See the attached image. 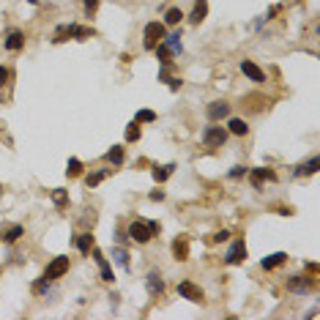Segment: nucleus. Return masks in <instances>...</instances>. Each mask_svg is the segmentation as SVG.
Returning <instances> with one entry per match:
<instances>
[{"label":"nucleus","mask_w":320,"mask_h":320,"mask_svg":"<svg viewBox=\"0 0 320 320\" xmlns=\"http://www.w3.org/2000/svg\"><path fill=\"white\" fill-rule=\"evenodd\" d=\"M107 162H110L112 167H121L123 162H126V151H123L121 145H112V148L107 151Z\"/></svg>","instance_id":"21"},{"label":"nucleus","mask_w":320,"mask_h":320,"mask_svg":"<svg viewBox=\"0 0 320 320\" xmlns=\"http://www.w3.org/2000/svg\"><path fill=\"white\" fill-rule=\"evenodd\" d=\"M244 260H246V244H244V238H236V241L230 244L227 254H224V263L238 266V263H244Z\"/></svg>","instance_id":"5"},{"label":"nucleus","mask_w":320,"mask_h":320,"mask_svg":"<svg viewBox=\"0 0 320 320\" xmlns=\"http://www.w3.org/2000/svg\"><path fill=\"white\" fill-rule=\"evenodd\" d=\"M66 271H69V257H66V254H57V257L52 260V263L47 266L44 276H47L49 282H55V279H61V276L66 274Z\"/></svg>","instance_id":"7"},{"label":"nucleus","mask_w":320,"mask_h":320,"mask_svg":"<svg viewBox=\"0 0 320 320\" xmlns=\"http://www.w3.org/2000/svg\"><path fill=\"white\" fill-rule=\"evenodd\" d=\"M227 134L246 137V134H249V123H246L244 118H230V121H227Z\"/></svg>","instance_id":"18"},{"label":"nucleus","mask_w":320,"mask_h":320,"mask_svg":"<svg viewBox=\"0 0 320 320\" xmlns=\"http://www.w3.org/2000/svg\"><path fill=\"white\" fill-rule=\"evenodd\" d=\"M246 176H249V181H252V186H254V189L263 186V181H274V184H276V172H274V170H268V167H254V170L246 172Z\"/></svg>","instance_id":"8"},{"label":"nucleus","mask_w":320,"mask_h":320,"mask_svg":"<svg viewBox=\"0 0 320 320\" xmlns=\"http://www.w3.org/2000/svg\"><path fill=\"white\" fill-rule=\"evenodd\" d=\"M27 3H33V6H36V3H39V0H27Z\"/></svg>","instance_id":"43"},{"label":"nucleus","mask_w":320,"mask_h":320,"mask_svg":"<svg viewBox=\"0 0 320 320\" xmlns=\"http://www.w3.org/2000/svg\"><path fill=\"white\" fill-rule=\"evenodd\" d=\"M172 257H176L178 263H184L189 257V238L186 236H178L176 241H172Z\"/></svg>","instance_id":"16"},{"label":"nucleus","mask_w":320,"mask_h":320,"mask_svg":"<svg viewBox=\"0 0 320 320\" xmlns=\"http://www.w3.org/2000/svg\"><path fill=\"white\" fill-rule=\"evenodd\" d=\"M241 74L246 79H252V82H266V74L260 71L257 63H252V61H241Z\"/></svg>","instance_id":"12"},{"label":"nucleus","mask_w":320,"mask_h":320,"mask_svg":"<svg viewBox=\"0 0 320 320\" xmlns=\"http://www.w3.org/2000/svg\"><path fill=\"white\" fill-rule=\"evenodd\" d=\"M178 296H181V298H186V301H194V304H200L202 298H206L202 287H197L192 279H184V282H181V285H178Z\"/></svg>","instance_id":"6"},{"label":"nucleus","mask_w":320,"mask_h":320,"mask_svg":"<svg viewBox=\"0 0 320 320\" xmlns=\"http://www.w3.org/2000/svg\"><path fill=\"white\" fill-rule=\"evenodd\" d=\"M132 241H137V244H148L151 238H154V232H151V227H148V222H142V219H137V222H132L129 224V232H126Z\"/></svg>","instance_id":"4"},{"label":"nucleus","mask_w":320,"mask_h":320,"mask_svg":"<svg viewBox=\"0 0 320 320\" xmlns=\"http://www.w3.org/2000/svg\"><path fill=\"white\" fill-rule=\"evenodd\" d=\"M82 172H85V164L79 162L77 156H71L69 164H66V178H77V176H82Z\"/></svg>","instance_id":"24"},{"label":"nucleus","mask_w":320,"mask_h":320,"mask_svg":"<svg viewBox=\"0 0 320 320\" xmlns=\"http://www.w3.org/2000/svg\"><path fill=\"white\" fill-rule=\"evenodd\" d=\"M145 287H148L151 296H164V290H167V285H164V279H162V274H159V271H151L148 276H145Z\"/></svg>","instance_id":"10"},{"label":"nucleus","mask_w":320,"mask_h":320,"mask_svg":"<svg viewBox=\"0 0 320 320\" xmlns=\"http://www.w3.org/2000/svg\"><path fill=\"white\" fill-rule=\"evenodd\" d=\"M172 170H176V164H172V162L170 164H156L154 167V181H156V184H164V181L172 176Z\"/></svg>","instance_id":"22"},{"label":"nucleus","mask_w":320,"mask_h":320,"mask_svg":"<svg viewBox=\"0 0 320 320\" xmlns=\"http://www.w3.org/2000/svg\"><path fill=\"white\" fill-rule=\"evenodd\" d=\"M134 121H137V123H154V121H156V112H154V110H140Z\"/></svg>","instance_id":"32"},{"label":"nucleus","mask_w":320,"mask_h":320,"mask_svg":"<svg viewBox=\"0 0 320 320\" xmlns=\"http://www.w3.org/2000/svg\"><path fill=\"white\" fill-rule=\"evenodd\" d=\"M167 85H170L172 91H181V85H184V79H181V77H170V82H167Z\"/></svg>","instance_id":"39"},{"label":"nucleus","mask_w":320,"mask_h":320,"mask_svg":"<svg viewBox=\"0 0 320 320\" xmlns=\"http://www.w3.org/2000/svg\"><path fill=\"white\" fill-rule=\"evenodd\" d=\"M246 172H249V167H244V164H238V167H232V170L227 172V176H230L232 181H236V178H244V176H246Z\"/></svg>","instance_id":"34"},{"label":"nucleus","mask_w":320,"mask_h":320,"mask_svg":"<svg viewBox=\"0 0 320 320\" xmlns=\"http://www.w3.org/2000/svg\"><path fill=\"white\" fill-rule=\"evenodd\" d=\"M162 41H164V47L170 49L172 55H181V52H184V44H181V33H178V31L167 33V36H164Z\"/></svg>","instance_id":"20"},{"label":"nucleus","mask_w":320,"mask_h":320,"mask_svg":"<svg viewBox=\"0 0 320 320\" xmlns=\"http://www.w3.org/2000/svg\"><path fill=\"white\" fill-rule=\"evenodd\" d=\"M164 36H167V25L164 22H148V25H145V33H142L145 49H154Z\"/></svg>","instance_id":"2"},{"label":"nucleus","mask_w":320,"mask_h":320,"mask_svg":"<svg viewBox=\"0 0 320 320\" xmlns=\"http://www.w3.org/2000/svg\"><path fill=\"white\" fill-rule=\"evenodd\" d=\"M91 36H96L93 27H85V25H61V27H55L52 41H55V44H63V41H69V39H91Z\"/></svg>","instance_id":"1"},{"label":"nucleus","mask_w":320,"mask_h":320,"mask_svg":"<svg viewBox=\"0 0 320 320\" xmlns=\"http://www.w3.org/2000/svg\"><path fill=\"white\" fill-rule=\"evenodd\" d=\"M159 82H170V66H162V71H159Z\"/></svg>","instance_id":"38"},{"label":"nucleus","mask_w":320,"mask_h":320,"mask_svg":"<svg viewBox=\"0 0 320 320\" xmlns=\"http://www.w3.org/2000/svg\"><path fill=\"white\" fill-rule=\"evenodd\" d=\"M71 241H74V246L79 252H91L93 249V236H91V232H79V236L71 238Z\"/></svg>","instance_id":"23"},{"label":"nucleus","mask_w":320,"mask_h":320,"mask_svg":"<svg viewBox=\"0 0 320 320\" xmlns=\"http://www.w3.org/2000/svg\"><path fill=\"white\" fill-rule=\"evenodd\" d=\"M52 200H55V206H57V208H66V206H69V194H66V189H55V192H52Z\"/></svg>","instance_id":"30"},{"label":"nucleus","mask_w":320,"mask_h":320,"mask_svg":"<svg viewBox=\"0 0 320 320\" xmlns=\"http://www.w3.org/2000/svg\"><path fill=\"white\" fill-rule=\"evenodd\" d=\"M285 260H287V254L285 252H274V254H268V257H263V271H274V268H279V266H285Z\"/></svg>","instance_id":"19"},{"label":"nucleus","mask_w":320,"mask_h":320,"mask_svg":"<svg viewBox=\"0 0 320 320\" xmlns=\"http://www.w3.org/2000/svg\"><path fill=\"white\" fill-rule=\"evenodd\" d=\"M22 232H25V227H22V224H14V227H9V230L3 232V241L14 244V241H19V238H22Z\"/></svg>","instance_id":"26"},{"label":"nucleus","mask_w":320,"mask_h":320,"mask_svg":"<svg viewBox=\"0 0 320 320\" xmlns=\"http://www.w3.org/2000/svg\"><path fill=\"white\" fill-rule=\"evenodd\" d=\"M93 260H96V266H99V271H101V279H104L107 285H112V282H115V274H112L110 263H107V257L101 254V249H93Z\"/></svg>","instance_id":"11"},{"label":"nucleus","mask_w":320,"mask_h":320,"mask_svg":"<svg viewBox=\"0 0 320 320\" xmlns=\"http://www.w3.org/2000/svg\"><path fill=\"white\" fill-rule=\"evenodd\" d=\"M9 77H11V71L6 69V66H0V88H3L6 82H9Z\"/></svg>","instance_id":"37"},{"label":"nucleus","mask_w":320,"mask_h":320,"mask_svg":"<svg viewBox=\"0 0 320 320\" xmlns=\"http://www.w3.org/2000/svg\"><path fill=\"white\" fill-rule=\"evenodd\" d=\"M96 9H99V0H85V14H88V17H93Z\"/></svg>","instance_id":"35"},{"label":"nucleus","mask_w":320,"mask_h":320,"mask_svg":"<svg viewBox=\"0 0 320 320\" xmlns=\"http://www.w3.org/2000/svg\"><path fill=\"white\" fill-rule=\"evenodd\" d=\"M181 19H184V11H181V9H170L164 14V25H178Z\"/></svg>","instance_id":"29"},{"label":"nucleus","mask_w":320,"mask_h":320,"mask_svg":"<svg viewBox=\"0 0 320 320\" xmlns=\"http://www.w3.org/2000/svg\"><path fill=\"white\" fill-rule=\"evenodd\" d=\"M49 285H52V282H49L47 276H41V279H36L33 290H36V293H47V290H49Z\"/></svg>","instance_id":"33"},{"label":"nucleus","mask_w":320,"mask_h":320,"mask_svg":"<svg viewBox=\"0 0 320 320\" xmlns=\"http://www.w3.org/2000/svg\"><path fill=\"white\" fill-rule=\"evenodd\" d=\"M317 170H320V156H312L309 162L293 167V176H315Z\"/></svg>","instance_id":"17"},{"label":"nucleus","mask_w":320,"mask_h":320,"mask_svg":"<svg viewBox=\"0 0 320 320\" xmlns=\"http://www.w3.org/2000/svg\"><path fill=\"white\" fill-rule=\"evenodd\" d=\"M206 17H208V0H194L192 14H189V22H192V25H200Z\"/></svg>","instance_id":"14"},{"label":"nucleus","mask_w":320,"mask_h":320,"mask_svg":"<svg viewBox=\"0 0 320 320\" xmlns=\"http://www.w3.org/2000/svg\"><path fill=\"white\" fill-rule=\"evenodd\" d=\"M208 118L211 121L230 118V104H227V101H214V104H208Z\"/></svg>","instance_id":"15"},{"label":"nucleus","mask_w":320,"mask_h":320,"mask_svg":"<svg viewBox=\"0 0 320 320\" xmlns=\"http://www.w3.org/2000/svg\"><path fill=\"white\" fill-rule=\"evenodd\" d=\"M279 11H282V6H271V9H268V14H266V19H274Z\"/></svg>","instance_id":"41"},{"label":"nucleus","mask_w":320,"mask_h":320,"mask_svg":"<svg viewBox=\"0 0 320 320\" xmlns=\"http://www.w3.org/2000/svg\"><path fill=\"white\" fill-rule=\"evenodd\" d=\"M312 287H315V279H309V276H290L287 279L290 293H309Z\"/></svg>","instance_id":"9"},{"label":"nucleus","mask_w":320,"mask_h":320,"mask_svg":"<svg viewBox=\"0 0 320 320\" xmlns=\"http://www.w3.org/2000/svg\"><path fill=\"white\" fill-rule=\"evenodd\" d=\"M115 263H118L121 268H123V271H126V268H129V252L126 249H123V246H115Z\"/></svg>","instance_id":"28"},{"label":"nucleus","mask_w":320,"mask_h":320,"mask_svg":"<svg viewBox=\"0 0 320 320\" xmlns=\"http://www.w3.org/2000/svg\"><path fill=\"white\" fill-rule=\"evenodd\" d=\"M151 200H154V202H162V200H164V192H162V189H154V192H151Z\"/></svg>","instance_id":"40"},{"label":"nucleus","mask_w":320,"mask_h":320,"mask_svg":"<svg viewBox=\"0 0 320 320\" xmlns=\"http://www.w3.org/2000/svg\"><path fill=\"white\" fill-rule=\"evenodd\" d=\"M137 140H140V123H129V126H126V142H137Z\"/></svg>","instance_id":"31"},{"label":"nucleus","mask_w":320,"mask_h":320,"mask_svg":"<svg viewBox=\"0 0 320 320\" xmlns=\"http://www.w3.org/2000/svg\"><path fill=\"white\" fill-rule=\"evenodd\" d=\"M107 176H110V172L107 170H99V172H91V176H85V184H88V189H96L101 181H104Z\"/></svg>","instance_id":"27"},{"label":"nucleus","mask_w":320,"mask_h":320,"mask_svg":"<svg viewBox=\"0 0 320 320\" xmlns=\"http://www.w3.org/2000/svg\"><path fill=\"white\" fill-rule=\"evenodd\" d=\"M154 49H156V57L162 61V66H172V57H176V55H172L170 49L164 47V41H162V44H156Z\"/></svg>","instance_id":"25"},{"label":"nucleus","mask_w":320,"mask_h":320,"mask_svg":"<svg viewBox=\"0 0 320 320\" xmlns=\"http://www.w3.org/2000/svg\"><path fill=\"white\" fill-rule=\"evenodd\" d=\"M22 47H25V33L17 31V27L9 31V36H6V49H9V52H19Z\"/></svg>","instance_id":"13"},{"label":"nucleus","mask_w":320,"mask_h":320,"mask_svg":"<svg viewBox=\"0 0 320 320\" xmlns=\"http://www.w3.org/2000/svg\"><path fill=\"white\" fill-rule=\"evenodd\" d=\"M202 142H206L208 148H222V145L227 142V129L224 126H208L206 132H202Z\"/></svg>","instance_id":"3"},{"label":"nucleus","mask_w":320,"mask_h":320,"mask_svg":"<svg viewBox=\"0 0 320 320\" xmlns=\"http://www.w3.org/2000/svg\"><path fill=\"white\" fill-rule=\"evenodd\" d=\"M148 227H151V232H154V236H159V222H148Z\"/></svg>","instance_id":"42"},{"label":"nucleus","mask_w":320,"mask_h":320,"mask_svg":"<svg viewBox=\"0 0 320 320\" xmlns=\"http://www.w3.org/2000/svg\"><path fill=\"white\" fill-rule=\"evenodd\" d=\"M214 241H216V244H224V241H230V230H219V232H216V236H214Z\"/></svg>","instance_id":"36"}]
</instances>
